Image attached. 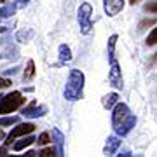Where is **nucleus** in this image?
I'll list each match as a JSON object with an SVG mask.
<instances>
[{"label":"nucleus","instance_id":"1","mask_svg":"<svg viewBox=\"0 0 157 157\" xmlns=\"http://www.w3.org/2000/svg\"><path fill=\"white\" fill-rule=\"evenodd\" d=\"M112 110H113L112 112V126H113L115 135L126 136L136 126V115H133L128 105L126 103H121V101H119Z\"/></svg>","mask_w":157,"mask_h":157},{"label":"nucleus","instance_id":"2","mask_svg":"<svg viewBox=\"0 0 157 157\" xmlns=\"http://www.w3.org/2000/svg\"><path fill=\"white\" fill-rule=\"evenodd\" d=\"M115 42H117V35H112L108 39V59H110V72H108V80L115 89H122L124 87V78L122 72L119 67V61L115 58Z\"/></svg>","mask_w":157,"mask_h":157},{"label":"nucleus","instance_id":"3","mask_svg":"<svg viewBox=\"0 0 157 157\" xmlns=\"http://www.w3.org/2000/svg\"><path fill=\"white\" fill-rule=\"evenodd\" d=\"M84 89V73L78 70H72L68 75V84L65 87V98L70 101H75L82 96Z\"/></svg>","mask_w":157,"mask_h":157},{"label":"nucleus","instance_id":"4","mask_svg":"<svg viewBox=\"0 0 157 157\" xmlns=\"http://www.w3.org/2000/svg\"><path fill=\"white\" fill-rule=\"evenodd\" d=\"M23 103H25V98H23V94L17 93V91H14L11 94L2 96V98H0V115H2V113L14 112V110H17V108L21 107Z\"/></svg>","mask_w":157,"mask_h":157},{"label":"nucleus","instance_id":"5","mask_svg":"<svg viewBox=\"0 0 157 157\" xmlns=\"http://www.w3.org/2000/svg\"><path fill=\"white\" fill-rule=\"evenodd\" d=\"M91 14H93V7H91V4L84 2L82 6L78 7V25H80V32H82L84 35L91 33V28H93Z\"/></svg>","mask_w":157,"mask_h":157},{"label":"nucleus","instance_id":"6","mask_svg":"<svg viewBox=\"0 0 157 157\" xmlns=\"http://www.w3.org/2000/svg\"><path fill=\"white\" fill-rule=\"evenodd\" d=\"M35 126L32 122H25V124H19V126H16V128L11 131V135L7 136V145H11L12 141L16 140V138H19V136H25V135H30V133H33Z\"/></svg>","mask_w":157,"mask_h":157},{"label":"nucleus","instance_id":"7","mask_svg":"<svg viewBox=\"0 0 157 157\" xmlns=\"http://www.w3.org/2000/svg\"><path fill=\"white\" fill-rule=\"evenodd\" d=\"M103 9L108 17L117 16L124 9V0H103Z\"/></svg>","mask_w":157,"mask_h":157},{"label":"nucleus","instance_id":"8","mask_svg":"<svg viewBox=\"0 0 157 157\" xmlns=\"http://www.w3.org/2000/svg\"><path fill=\"white\" fill-rule=\"evenodd\" d=\"M121 147V140H119V135L117 136H108L107 140V145H105V154L107 155H113L115 150Z\"/></svg>","mask_w":157,"mask_h":157},{"label":"nucleus","instance_id":"9","mask_svg":"<svg viewBox=\"0 0 157 157\" xmlns=\"http://www.w3.org/2000/svg\"><path fill=\"white\" fill-rule=\"evenodd\" d=\"M117 103H119V94L117 93H110V94H107L105 98H103V107L108 108V110H112Z\"/></svg>","mask_w":157,"mask_h":157},{"label":"nucleus","instance_id":"10","mask_svg":"<svg viewBox=\"0 0 157 157\" xmlns=\"http://www.w3.org/2000/svg\"><path fill=\"white\" fill-rule=\"evenodd\" d=\"M37 140V138H33V136H26V138H23L21 141H17V143H14V150H23L25 147L32 145L33 141Z\"/></svg>","mask_w":157,"mask_h":157},{"label":"nucleus","instance_id":"11","mask_svg":"<svg viewBox=\"0 0 157 157\" xmlns=\"http://www.w3.org/2000/svg\"><path fill=\"white\" fill-rule=\"evenodd\" d=\"M33 75H35V65H33V61L30 59L28 65H26V70H25V73H23V80H30Z\"/></svg>","mask_w":157,"mask_h":157},{"label":"nucleus","instance_id":"12","mask_svg":"<svg viewBox=\"0 0 157 157\" xmlns=\"http://www.w3.org/2000/svg\"><path fill=\"white\" fill-rule=\"evenodd\" d=\"M59 58H61V61H70L72 59V51H70V47L61 45L59 47Z\"/></svg>","mask_w":157,"mask_h":157},{"label":"nucleus","instance_id":"13","mask_svg":"<svg viewBox=\"0 0 157 157\" xmlns=\"http://www.w3.org/2000/svg\"><path fill=\"white\" fill-rule=\"evenodd\" d=\"M147 44L148 45H155L157 44V26L150 32V35L147 37Z\"/></svg>","mask_w":157,"mask_h":157},{"label":"nucleus","instance_id":"14","mask_svg":"<svg viewBox=\"0 0 157 157\" xmlns=\"http://www.w3.org/2000/svg\"><path fill=\"white\" fill-rule=\"evenodd\" d=\"M37 141H39L40 145H47V143L51 141V136H49V133H42V135H40L39 138H37Z\"/></svg>","mask_w":157,"mask_h":157},{"label":"nucleus","instance_id":"15","mask_svg":"<svg viewBox=\"0 0 157 157\" xmlns=\"http://www.w3.org/2000/svg\"><path fill=\"white\" fill-rule=\"evenodd\" d=\"M39 155L40 157H51V155H58V154H56L54 148H44V150L39 152Z\"/></svg>","mask_w":157,"mask_h":157},{"label":"nucleus","instance_id":"16","mask_svg":"<svg viewBox=\"0 0 157 157\" xmlns=\"http://www.w3.org/2000/svg\"><path fill=\"white\" fill-rule=\"evenodd\" d=\"M17 119L16 117H7V119H0V126H9V124H14Z\"/></svg>","mask_w":157,"mask_h":157},{"label":"nucleus","instance_id":"17","mask_svg":"<svg viewBox=\"0 0 157 157\" xmlns=\"http://www.w3.org/2000/svg\"><path fill=\"white\" fill-rule=\"evenodd\" d=\"M7 86H11V80H6V78H0V89H2V87H7Z\"/></svg>","mask_w":157,"mask_h":157},{"label":"nucleus","instance_id":"18","mask_svg":"<svg viewBox=\"0 0 157 157\" xmlns=\"http://www.w3.org/2000/svg\"><path fill=\"white\" fill-rule=\"evenodd\" d=\"M147 11H150V12H157V4H148V6H147Z\"/></svg>","mask_w":157,"mask_h":157},{"label":"nucleus","instance_id":"19","mask_svg":"<svg viewBox=\"0 0 157 157\" xmlns=\"http://www.w3.org/2000/svg\"><path fill=\"white\" fill-rule=\"evenodd\" d=\"M25 155H28V157H33V155H39V152H26Z\"/></svg>","mask_w":157,"mask_h":157},{"label":"nucleus","instance_id":"20","mask_svg":"<svg viewBox=\"0 0 157 157\" xmlns=\"http://www.w3.org/2000/svg\"><path fill=\"white\" fill-rule=\"evenodd\" d=\"M2 155H7V150H6V148H0V157H2Z\"/></svg>","mask_w":157,"mask_h":157},{"label":"nucleus","instance_id":"21","mask_svg":"<svg viewBox=\"0 0 157 157\" xmlns=\"http://www.w3.org/2000/svg\"><path fill=\"white\" fill-rule=\"evenodd\" d=\"M129 2H131V4H136V2H138V0H129Z\"/></svg>","mask_w":157,"mask_h":157},{"label":"nucleus","instance_id":"22","mask_svg":"<svg viewBox=\"0 0 157 157\" xmlns=\"http://www.w3.org/2000/svg\"><path fill=\"white\" fill-rule=\"evenodd\" d=\"M2 138H4V133H2V131H0V140H2Z\"/></svg>","mask_w":157,"mask_h":157},{"label":"nucleus","instance_id":"23","mask_svg":"<svg viewBox=\"0 0 157 157\" xmlns=\"http://www.w3.org/2000/svg\"><path fill=\"white\" fill-rule=\"evenodd\" d=\"M0 2H6V0H0Z\"/></svg>","mask_w":157,"mask_h":157},{"label":"nucleus","instance_id":"24","mask_svg":"<svg viewBox=\"0 0 157 157\" xmlns=\"http://www.w3.org/2000/svg\"><path fill=\"white\" fill-rule=\"evenodd\" d=\"M23 2H26V0H23Z\"/></svg>","mask_w":157,"mask_h":157}]
</instances>
